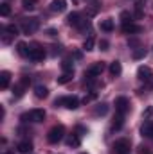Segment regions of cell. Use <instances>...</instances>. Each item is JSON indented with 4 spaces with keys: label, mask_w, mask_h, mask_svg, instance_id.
<instances>
[{
    "label": "cell",
    "mask_w": 153,
    "mask_h": 154,
    "mask_svg": "<svg viewBox=\"0 0 153 154\" xmlns=\"http://www.w3.org/2000/svg\"><path fill=\"white\" fill-rule=\"evenodd\" d=\"M40 27V20L38 18H29V20H24V23H22V31L25 32V34H33V32H36Z\"/></svg>",
    "instance_id": "cell-5"
},
{
    "label": "cell",
    "mask_w": 153,
    "mask_h": 154,
    "mask_svg": "<svg viewBox=\"0 0 153 154\" xmlns=\"http://www.w3.org/2000/svg\"><path fill=\"white\" fill-rule=\"evenodd\" d=\"M24 90H25V86L20 82V84H16L15 88H13V95H15V99H20L22 95H24Z\"/></svg>",
    "instance_id": "cell-26"
},
{
    "label": "cell",
    "mask_w": 153,
    "mask_h": 154,
    "mask_svg": "<svg viewBox=\"0 0 153 154\" xmlns=\"http://www.w3.org/2000/svg\"><path fill=\"white\" fill-rule=\"evenodd\" d=\"M97 97V91H92V93H88V95H85V99H83V102L85 104H88V102H92L94 99Z\"/></svg>",
    "instance_id": "cell-32"
},
{
    "label": "cell",
    "mask_w": 153,
    "mask_h": 154,
    "mask_svg": "<svg viewBox=\"0 0 153 154\" xmlns=\"http://www.w3.org/2000/svg\"><path fill=\"white\" fill-rule=\"evenodd\" d=\"M9 81H11V74H9L7 70L0 72V88H2V90H5V88L9 86Z\"/></svg>",
    "instance_id": "cell-15"
},
{
    "label": "cell",
    "mask_w": 153,
    "mask_h": 154,
    "mask_svg": "<svg viewBox=\"0 0 153 154\" xmlns=\"http://www.w3.org/2000/svg\"><path fill=\"white\" fill-rule=\"evenodd\" d=\"M141 133H142V136H146V138H151L153 140V122H144V125L141 127Z\"/></svg>",
    "instance_id": "cell-14"
},
{
    "label": "cell",
    "mask_w": 153,
    "mask_h": 154,
    "mask_svg": "<svg viewBox=\"0 0 153 154\" xmlns=\"http://www.w3.org/2000/svg\"><path fill=\"white\" fill-rule=\"evenodd\" d=\"M5 32H7V34H11V36L15 38V36H18V27L11 23V25H7V27H5Z\"/></svg>",
    "instance_id": "cell-28"
},
{
    "label": "cell",
    "mask_w": 153,
    "mask_h": 154,
    "mask_svg": "<svg viewBox=\"0 0 153 154\" xmlns=\"http://www.w3.org/2000/svg\"><path fill=\"white\" fill-rule=\"evenodd\" d=\"M139 152H141V154H150V149H148V147H144V145H141V147H139Z\"/></svg>",
    "instance_id": "cell-35"
},
{
    "label": "cell",
    "mask_w": 153,
    "mask_h": 154,
    "mask_svg": "<svg viewBox=\"0 0 153 154\" xmlns=\"http://www.w3.org/2000/svg\"><path fill=\"white\" fill-rule=\"evenodd\" d=\"M103 70H105V63H103V61H101V63H94V65L85 72V79H96L97 75L103 74Z\"/></svg>",
    "instance_id": "cell-6"
},
{
    "label": "cell",
    "mask_w": 153,
    "mask_h": 154,
    "mask_svg": "<svg viewBox=\"0 0 153 154\" xmlns=\"http://www.w3.org/2000/svg\"><path fill=\"white\" fill-rule=\"evenodd\" d=\"M122 32L124 34H139V32H142V27L137 25V23H133V22H130V23L122 25Z\"/></svg>",
    "instance_id": "cell-10"
},
{
    "label": "cell",
    "mask_w": 153,
    "mask_h": 154,
    "mask_svg": "<svg viewBox=\"0 0 153 154\" xmlns=\"http://www.w3.org/2000/svg\"><path fill=\"white\" fill-rule=\"evenodd\" d=\"M16 151L22 154H29L33 151V143L29 142V140H24V142H20L18 145H16Z\"/></svg>",
    "instance_id": "cell-13"
},
{
    "label": "cell",
    "mask_w": 153,
    "mask_h": 154,
    "mask_svg": "<svg viewBox=\"0 0 153 154\" xmlns=\"http://www.w3.org/2000/svg\"><path fill=\"white\" fill-rule=\"evenodd\" d=\"M63 136H65V127H63L61 124H58V125H54V127L47 133V142H49V143H58V142L63 140Z\"/></svg>",
    "instance_id": "cell-1"
},
{
    "label": "cell",
    "mask_w": 153,
    "mask_h": 154,
    "mask_svg": "<svg viewBox=\"0 0 153 154\" xmlns=\"http://www.w3.org/2000/svg\"><path fill=\"white\" fill-rule=\"evenodd\" d=\"M43 57H45V50H43L41 47H38V45L29 50V59H31V61L38 63V61H43Z\"/></svg>",
    "instance_id": "cell-9"
},
{
    "label": "cell",
    "mask_w": 153,
    "mask_h": 154,
    "mask_svg": "<svg viewBox=\"0 0 153 154\" xmlns=\"http://www.w3.org/2000/svg\"><path fill=\"white\" fill-rule=\"evenodd\" d=\"M24 122H43L45 120V111L43 109H31L29 113L22 115Z\"/></svg>",
    "instance_id": "cell-3"
},
{
    "label": "cell",
    "mask_w": 153,
    "mask_h": 154,
    "mask_svg": "<svg viewBox=\"0 0 153 154\" xmlns=\"http://www.w3.org/2000/svg\"><path fill=\"white\" fill-rule=\"evenodd\" d=\"M121 20H122V25H124V23H130V22H132V14L126 13V11H122V13H121Z\"/></svg>",
    "instance_id": "cell-30"
},
{
    "label": "cell",
    "mask_w": 153,
    "mask_h": 154,
    "mask_svg": "<svg viewBox=\"0 0 153 154\" xmlns=\"http://www.w3.org/2000/svg\"><path fill=\"white\" fill-rule=\"evenodd\" d=\"M11 38H13V36H11V34H7V32H5V34H4V38H2V43H4V45H7V43H9V41H11Z\"/></svg>",
    "instance_id": "cell-34"
},
{
    "label": "cell",
    "mask_w": 153,
    "mask_h": 154,
    "mask_svg": "<svg viewBox=\"0 0 153 154\" xmlns=\"http://www.w3.org/2000/svg\"><path fill=\"white\" fill-rule=\"evenodd\" d=\"M34 95H36V99H45L47 95H49V90H47V86H36L34 88Z\"/></svg>",
    "instance_id": "cell-18"
},
{
    "label": "cell",
    "mask_w": 153,
    "mask_h": 154,
    "mask_svg": "<svg viewBox=\"0 0 153 154\" xmlns=\"http://www.w3.org/2000/svg\"><path fill=\"white\" fill-rule=\"evenodd\" d=\"M72 75H74V72H63L61 75L58 77V84H67V82H70V81H72Z\"/></svg>",
    "instance_id": "cell-21"
},
{
    "label": "cell",
    "mask_w": 153,
    "mask_h": 154,
    "mask_svg": "<svg viewBox=\"0 0 153 154\" xmlns=\"http://www.w3.org/2000/svg\"><path fill=\"white\" fill-rule=\"evenodd\" d=\"M99 47H101V50H108V41L106 39H101L99 41Z\"/></svg>",
    "instance_id": "cell-33"
},
{
    "label": "cell",
    "mask_w": 153,
    "mask_h": 154,
    "mask_svg": "<svg viewBox=\"0 0 153 154\" xmlns=\"http://www.w3.org/2000/svg\"><path fill=\"white\" fill-rule=\"evenodd\" d=\"M94 43H96V39H94V36L90 34L88 38L85 39V43H83V48H85L86 52H90V50H94Z\"/></svg>",
    "instance_id": "cell-24"
},
{
    "label": "cell",
    "mask_w": 153,
    "mask_h": 154,
    "mask_svg": "<svg viewBox=\"0 0 153 154\" xmlns=\"http://www.w3.org/2000/svg\"><path fill=\"white\" fill-rule=\"evenodd\" d=\"M0 14H2V16H9V14H11V7H9L7 2H4V4L0 5Z\"/></svg>",
    "instance_id": "cell-27"
},
{
    "label": "cell",
    "mask_w": 153,
    "mask_h": 154,
    "mask_svg": "<svg viewBox=\"0 0 153 154\" xmlns=\"http://www.w3.org/2000/svg\"><path fill=\"white\" fill-rule=\"evenodd\" d=\"M122 125H124V115H119L117 113V116H115L114 122H112V129L119 131V129H122Z\"/></svg>",
    "instance_id": "cell-16"
},
{
    "label": "cell",
    "mask_w": 153,
    "mask_h": 154,
    "mask_svg": "<svg viewBox=\"0 0 153 154\" xmlns=\"http://www.w3.org/2000/svg\"><path fill=\"white\" fill-rule=\"evenodd\" d=\"M54 106H65L67 109H77L79 108V99L77 97H61V99H56Z\"/></svg>",
    "instance_id": "cell-2"
},
{
    "label": "cell",
    "mask_w": 153,
    "mask_h": 154,
    "mask_svg": "<svg viewBox=\"0 0 153 154\" xmlns=\"http://www.w3.org/2000/svg\"><path fill=\"white\" fill-rule=\"evenodd\" d=\"M130 147H132L130 140H126V138H121V140H117V142L114 143V147H112V152H114V154H128V152H130Z\"/></svg>",
    "instance_id": "cell-4"
},
{
    "label": "cell",
    "mask_w": 153,
    "mask_h": 154,
    "mask_svg": "<svg viewBox=\"0 0 153 154\" xmlns=\"http://www.w3.org/2000/svg\"><path fill=\"white\" fill-rule=\"evenodd\" d=\"M29 50H31V48H27V45H25L24 41H20V43L16 45V52H18L20 56H24V57H29Z\"/></svg>",
    "instance_id": "cell-20"
},
{
    "label": "cell",
    "mask_w": 153,
    "mask_h": 154,
    "mask_svg": "<svg viewBox=\"0 0 153 154\" xmlns=\"http://www.w3.org/2000/svg\"><path fill=\"white\" fill-rule=\"evenodd\" d=\"M153 113V108H148V109H146V113H144V116H148V115H151Z\"/></svg>",
    "instance_id": "cell-36"
},
{
    "label": "cell",
    "mask_w": 153,
    "mask_h": 154,
    "mask_svg": "<svg viewBox=\"0 0 153 154\" xmlns=\"http://www.w3.org/2000/svg\"><path fill=\"white\" fill-rule=\"evenodd\" d=\"M67 20H69V23H70V25H74V27H77V29H85V27L88 25V22H85V20H81V16H79V13H70Z\"/></svg>",
    "instance_id": "cell-8"
},
{
    "label": "cell",
    "mask_w": 153,
    "mask_h": 154,
    "mask_svg": "<svg viewBox=\"0 0 153 154\" xmlns=\"http://www.w3.org/2000/svg\"><path fill=\"white\" fill-rule=\"evenodd\" d=\"M4 154H15V152H13V151H5Z\"/></svg>",
    "instance_id": "cell-38"
},
{
    "label": "cell",
    "mask_w": 153,
    "mask_h": 154,
    "mask_svg": "<svg viewBox=\"0 0 153 154\" xmlns=\"http://www.w3.org/2000/svg\"><path fill=\"white\" fill-rule=\"evenodd\" d=\"M47 32H49V36H56V31H54V29H49Z\"/></svg>",
    "instance_id": "cell-37"
},
{
    "label": "cell",
    "mask_w": 153,
    "mask_h": 154,
    "mask_svg": "<svg viewBox=\"0 0 153 154\" xmlns=\"http://www.w3.org/2000/svg\"><path fill=\"white\" fill-rule=\"evenodd\" d=\"M121 72H122L121 63H119V61H114V63L110 65V74H112V75H121Z\"/></svg>",
    "instance_id": "cell-23"
},
{
    "label": "cell",
    "mask_w": 153,
    "mask_h": 154,
    "mask_svg": "<svg viewBox=\"0 0 153 154\" xmlns=\"http://www.w3.org/2000/svg\"><path fill=\"white\" fill-rule=\"evenodd\" d=\"M101 31H105V32H112V31H114V20H112V18L103 20V22H101Z\"/></svg>",
    "instance_id": "cell-17"
},
{
    "label": "cell",
    "mask_w": 153,
    "mask_h": 154,
    "mask_svg": "<svg viewBox=\"0 0 153 154\" xmlns=\"http://www.w3.org/2000/svg\"><path fill=\"white\" fill-rule=\"evenodd\" d=\"M137 77H139L141 81H150V79H151V68H150V66H139Z\"/></svg>",
    "instance_id": "cell-12"
},
{
    "label": "cell",
    "mask_w": 153,
    "mask_h": 154,
    "mask_svg": "<svg viewBox=\"0 0 153 154\" xmlns=\"http://www.w3.org/2000/svg\"><path fill=\"white\" fill-rule=\"evenodd\" d=\"M61 68H63V72H74V66H72V63H70L69 59H65V61L61 63Z\"/></svg>",
    "instance_id": "cell-29"
},
{
    "label": "cell",
    "mask_w": 153,
    "mask_h": 154,
    "mask_svg": "<svg viewBox=\"0 0 153 154\" xmlns=\"http://www.w3.org/2000/svg\"><path fill=\"white\" fill-rule=\"evenodd\" d=\"M115 111L119 115H126L130 111V100L126 97H117L115 99Z\"/></svg>",
    "instance_id": "cell-7"
},
{
    "label": "cell",
    "mask_w": 153,
    "mask_h": 154,
    "mask_svg": "<svg viewBox=\"0 0 153 154\" xmlns=\"http://www.w3.org/2000/svg\"><path fill=\"white\" fill-rule=\"evenodd\" d=\"M83 154H86V152H83Z\"/></svg>",
    "instance_id": "cell-39"
},
{
    "label": "cell",
    "mask_w": 153,
    "mask_h": 154,
    "mask_svg": "<svg viewBox=\"0 0 153 154\" xmlns=\"http://www.w3.org/2000/svg\"><path fill=\"white\" fill-rule=\"evenodd\" d=\"M67 9V0H52L50 2V11L54 13H63Z\"/></svg>",
    "instance_id": "cell-11"
},
{
    "label": "cell",
    "mask_w": 153,
    "mask_h": 154,
    "mask_svg": "<svg viewBox=\"0 0 153 154\" xmlns=\"http://www.w3.org/2000/svg\"><path fill=\"white\" fill-rule=\"evenodd\" d=\"M22 7L25 11H34L36 9V0H22Z\"/></svg>",
    "instance_id": "cell-25"
},
{
    "label": "cell",
    "mask_w": 153,
    "mask_h": 154,
    "mask_svg": "<svg viewBox=\"0 0 153 154\" xmlns=\"http://www.w3.org/2000/svg\"><path fill=\"white\" fill-rule=\"evenodd\" d=\"M146 56V48H137L135 52H133V59H141V57H144Z\"/></svg>",
    "instance_id": "cell-31"
},
{
    "label": "cell",
    "mask_w": 153,
    "mask_h": 154,
    "mask_svg": "<svg viewBox=\"0 0 153 154\" xmlns=\"http://www.w3.org/2000/svg\"><path fill=\"white\" fill-rule=\"evenodd\" d=\"M108 113V104H97L96 106V109H94V115L96 116H103V115H106Z\"/></svg>",
    "instance_id": "cell-19"
},
{
    "label": "cell",
    "mask_w": 153,
    "mask_h": 154,
    "mask_svg": "<svg viewBox=\"0 0 153 154\" xmlns=\"http://www.w3.org/2000/svg\"><path fill=\"white\" fill-rule=\"evenodd\" d=\"M67 145H69V147H79V145H81V140H79V136H77V134L69 136V138H67Z\"/></svg>",
    "instance_id": "cell-22"
}]
</instances>
